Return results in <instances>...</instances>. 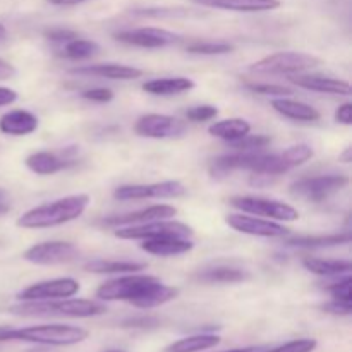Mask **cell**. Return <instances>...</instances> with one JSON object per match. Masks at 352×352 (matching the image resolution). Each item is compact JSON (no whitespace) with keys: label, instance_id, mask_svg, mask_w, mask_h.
Returning a JSON list of instances; mask_svg holds the SVG:
<instances>
[{"label":"cell","instance_id":"39","mask_svg":"<svg viewBox=\"0 0 352 352\" xmlns=\"http://www.w3.org/2000/svg\"><path fill=\"white\" fill-rule=\"evenodd\" d=\"M219 116V109L212 105H199L192 107L186 112V117L192 122H206V120H212Z\"/></svg>","mask_w":352,"mask_h":352},{"label":"cell","instance_id":"42","mask_svg":"<svg viewBox=\"0 0 352 352\" xmlns=\"http://www.w3.org/2000/svg\"><path fill=\"white\" fill-rule=\"evenodd\" d=\"M158 325L157 318H151V316H140V318H129L122 323V327L126 329H153Z\"/></svg>","mask_w":352,"mask_h":352},{"label":"cell","instance_id":"20","mask_svg":"<svg viewBox=\"0 0 352 352\" xmlns=\"http://www.w3.org/2000/svg\"><path fill=\"white\" fill-rule=\"evenodd\" d=\"M38 129V117L28 110H12L0 119V131L9 136H28Z\"/></svg>","mask_w":352,"mask_h":352},{"label":"cell","instance_id":"40","mask_svg":"<svg viewBox=\"0 0 352 352\" xmlns=\"http://www.w3.org/2000/svg\"><path fill=\"white\" fill-rule=\"evenodd\" d=\"M45 36H47L48 41L52 43H57V45H64L67 41H71L72 38L78 36V33L71 30H62V28H52V30L45 31Z\"/></svg>","mask_w":352,"mask_h":352},{"label":"cell","instance_id":"31","mask_svg":"<svg viewBox=\"0 0 352 352\" xmlns=\"http://www.w3.org/2000/svg\"><path fill=\"white\" fill-rule=\"evenodd\" d=\"M100 52V47L91 40H85V38H72L71 41L62 45V57L72 58V60H82V58H89Z\"/></svg>","mask_w":352,"mask_h":352},{"label":"cell","instance_id":"32","mask_svg":"<svg viewBox=\"0 0 352 352\" xmlns=\"http://www.w3.org/2000/svg\"><path fill=\"white\" fill-rule=\"evenodd\" d=\"M186 50L195 55H223L230 54L234 50L232 45L229 43H213V41H195L188 45Z\"/></svg>","mask_w":352,"mask_h":352},{"label":"cell","instance_id":"6","mask_svg":"<svg viewBox=\"0 0 352 352\" xmlns=\"http://www.w3.org/2000/svg\"><path fill=\"white\" fill-rule=\"evenodd\" d=\"M230 205L244 213H253L258 217H267L272 220H284L294 222L299 219V212L287 203L277 199L256 198V196H234L230 198Z\"/></svg>","mask_w":352,"mask_h":352},{"label":"cell","instance_id":"10","mask_svg":"<svg viewBox=\"0 0 352 352\" xmlns=\"http://www.w3.org/2000/svg\"><path fill=\"white\" fill-rule=\"evenodd\" d=\"M79 282L74 278H52L36 282L17 294L19 301H50V299H67L78 294Z\"/></svg>","mask_w":352,"mask_h":352},{"label":"cell","instance_id":"12","mask_svg":"<svg viewBox=\"0 0 352 352\" xmlns=\"http://www.w3.org/2000/svg\"><path fill=\"white\" fill-rule=\"evenodd\" d=\"M186 186L179 181L155 182V184H129L116 189L117 199H146V198H181L186 195Z\"/></svg>","mask_w":352,"mask_h":352},{"label":"cell","instance_id":"7","mask_svg":"<svg viewBox=\"0 0 352 352\" xmlns=\"http://www.w3.org/2000/svg\"><path fill=\"white\" fill-rule=\"evenodd\" d=\"M349 184V177L342 174H329L320 177L299 179L291 186V192L308 201H323Z\"/></svg>","mask_w":352,"mask_h":352},{"label":"cell","instance_id":"27","mask_svg":"<svg viewBox=\"0 0 352 352\" xmlns=\"http://www.w3.org/2000/svg\"><path fill=\"white\" fill-rule=\"evenodd\" d=\"M219 344L220 337L215 336V333H198V336L186 337V339L170 344L165 352H199L212 349V347L219 346Z\"/></svg>","mask_w":352,"mask_h":352},{"label":"cell","instance_id":"23","mask_svg":"<svg viewBox=\"0 0 352 352\" xmlns=\"http://www.w3.org/2000/svg\"><path fill=\"white\" fill-rule=\"evenodd\" d=\"M179 291L177 289L170 287V285H164L160 280L155 282L151 287H148L143 294L138 299H134L131 305L136 306V308L141 309H151L157 308V306L165 305V302L172 301V299L177 298Z\"/></svg>","mask_w":352,"mask_h":352},{"label":"cell","instance_id":"41","mask_svg":"<svg viewBox=\"0 0 352 352\" xmlns=\"http://www.w3.org/2000/svg\"><path fill=\"white\" fill-rule=\"evenodd\" d=\"M82 98L91 100V102L107 103L113 98V93L107 88H93V89H86V91L82 93Z\"/></svg>","mask_w":352,"mask_h":352},{"label":"cell","instance_id":"8","mask_svg":"<svg viewBox=\"0 0 352 352\" xmlns=\"http://www.w3.org/2000/svg\"><path fill=\"white\" fill-rule=\"evenodd\" d=\"M162 236H179V237H191L192 229L182 222L175 220H157V222L140 223V226H126L119 227L116 230V237L119 239H153V237Z\"/></svg>","mask_w":352,"mask_h":352},{"label":"cell","instance_id":"15","mask_svg":"<svg viewBox=\"0 0 352 352\" xmlns=\"http://www.w3.org/2000/svg\"><path fill=\"white\" fill-rule=\"evenodd\" d=\"M177 210L170 205H155L150 208L138 210V212L124 213V215L109 217L103 219L102 223L107 227H126V226H140V223L157 222V220H167L175 217Z\"/></svg>","mask_w":352,"mask_h":352},{"label":"cell","instance_id":"46","mask_svg":"<svg viewBox=\"0 0 352 352\" xmlns=\"http://www.w3.org/2000/svg\"><path fill=\"white\" fill-rule=\"evenodd\" d=\"M16 74V69H14L12 64H9L7 60L0 58V81H6V79H10Z\"/></svg>","mask_w":352,"mask_h":352},{"label":"cell","instance_id":"1","mask_svg":"<svg viewBox=\"0 0 352 352\" xmlns=\"http://www.w3.org/2000/svg\"><path fill=\"white\" fill-rule=\"evenodd\" d=\"M88 195H72L55 201L31 208L19 217L17 226L23 229H48L79 219L88 208Z\"/></svg>","mask_w":352,"mask_h":352},{"label":"cell","instance_id":"5","mask_svg":"<svg viewBox=\"0 0 352 352\" xmlns=\"http://www.w3.org/2000/svg\"><path fill=\"white\" fill-rule=\"evenodd\" d=\"M155 282H158V278L151 277V275H124V277L112 278V280L100 285L98 291H96V298L102 299V301L133 302L134 299L140 298L148 287H151Z\"/></svg>","mask_w":352,"mask_h":352},{"label":"cell","instance_id":"43","mask_svg":"<svg viewBox=\"0 0 352 352\" xmlns=\"http://www.w3.org/2000/svg\"><path fill=\"white\" fill-rule=\"evenodd\" d=\"M337 122L344 124V126H351L352 124V103H344L337 109L336 112Z\"/></svg>","mask_w":352,"mask_h":352},{"label":"cell","instance_id":"3","mask_svg":"<svg viewBox=\"0 0 352 352\" xmlns=\"http://www.w3.org/2000/svg\"><path fill=\"white\" fill-rule=\"evenodd\" d=\"M107 311L102 302L89 299H58V301H23L10 308L19 316H67V318H89Z\"/></svg>","mask_w":352,"mask_h":352},{"label":"cell","instance_id":"14","mask_svg":"<svg viewBox=\"0 0 352 352\" xmlns=\"http://www.w3.org/2000/svg\"><path fill=\"white\" fill-rule=\"evenodd\" d=\"M227 226L232 227L234 230L241 234H248V236H256V237H284L289 234V229L277 222H270V220L263 219H254V217L241 215H229L226 219Z\"/></svg>","mask_w":352,"mask_h":352},{"label":"cell","instance_id":"29","mask_svg":"<svg viewBox=\"0 0 352 352\" xmlns=\"http://www.w3.org/2000/svg\"><path fill=\"white\" fill-rule=\"evenodd\" d=\"M351 241L349 232L342 234H329V236H305V237H294V239L287 241L285 244L294 248H332V246H342Z\"/></svg>","mask_w":352,"mask_h":352},{"label":"cell","instance_id":"44","mask_svg":"<svg viewBox=\"0 0 352 352\" xmlns=\"http://www.w3.org/2000/svg\"><path fill=\"white\" fill-rule=\"evenodd\" d=\"M323 309L329 313H332V315H349V313L352 311V305H344V302L332 301V302H329V305L323 306Z\"/></svg>","mask_w":352,"mask_h":352},{"label":"cell","instance_id":"21","mask_svg":"<svg viewBox=\"0 0 352 352\" xmlns=\"http://www.w3.org/2000/svg\"><path fill=\"white\" fill-rule=\"evenodd\" d=\"M272 107H274L280 116L292 120H299V122H315V120L320 119V112L315 107L308 105V103L298 102V100L285 98V96L275 98L274 102H272Z\"/></svg>","mask_w":352,"mask_h":352},{"label":"cell","instance_id":"16","mask_svg":"<svg viewBox=\"0 0 352 352\" xmlns=\"http://www.w3.org/2000/svg\"><path fill=\"white\" fill-rule=\"evenodd\" d=\"M291 81L296 86L311 91L330 93V95H351V85L344 79L329 78L322 74H291Z\"/></svg>","mask_w":352,"mask_h":352},{"label":"cell","instance_id":"25","mask_svg":"<svg viewBox=\"0 0 352 352\" xmlns=\"http://www.w3.org/2000/svg\"><path fill=\"white\" fill-rule=\"evenodd\" d=\"M251 131V124L244 119H227L215 122L213 126L208 127V133L212 136L220 138V140L232 143V141L241 140V138L248 136Z\"/></svg>","mask_w":352,"mask_h":352},{"label":"cell","instance_id":"22","mask_svg":"<svg viewBox=\"0 0 352 352\" xmlns=\"http://www.w3.org/2000/svg\"><path fill=\"white\" fill-rule=\"evenodd\" d=\"M195 88V81L189 78H158L146 81L143 85V89L150 95L155 96H168V95H177V93L189 91Z\"/></svg>","mask_w":352,"mask_h":352},{"label":"cell","instance_id":"36","mask_svg":"<svg viewBox=\"0 0 352 352\" xmlns=\"http://www.w3.org/2000/svg\"><path fill=\"white\" fill-rule=\"evenodd\" d=\"M272 143V140L268 136H244L241 138V140L237 141H232V148H236L237 151H258L261 150V148H267L268 144Z\"/></svg>","mask_w":352,"mask_h":352},{"label":"cell","instance_id":"2","mask_svg":"<svg viewBox=\"0 0 352 352\" xmlns=\"http://www.w3.org/2000/svg\"><path fill=\"white\" fill-rule=\"evenodd\" d=\"M88 339V332L81 327L74 325H34L24 329H3L0 332V342L19 340V342L41 344V346L65 347L74 346Z\"/></svg>","mask_w":352,"mask_h":352},{"label":"cell","instance_id":"13","mask_svg":"<svg viewBox=\"0 0 352 352\" xmlns=\"http://www.w3.org/2000/svg\"><path fill=\"white\" fill-rule=\"evenodd\" d=\"M117 41L141 48H162L177 43L181 38L172 31L160 28H136V30H124L113 34Z\"/></svg>","mask_w":352,"mask_h":352},{"label":"cell","instance_id":"26","mask_svg":"<svg viewBox=\"0 0 352 352\" xmlns=\"http://www.w3.org/2000/svg\"><path fill=\"white\" fill-rule=\"evenodd\" d=\"M306 270L322 277H333V275L349 274L352 265L347 260H322V258H305L302 260Z\"/></svg>","mask_w":352,"mask_h":352},{"label":"cell","instance_id":"37","mask_svg":"<svg viewBox=\"0 0 352 352\" xmlns=\"http://www.w3.org/2000/svg\"><path fill=\"white\" fill-rule=\"evenodd\" d=\"M246 88L250 91L258 93V95H263V96H289L292 95V89L291 88H285V86H278V85H265V82H248Z\"/></svg>","mask_w":352,"mask_h":352},{"label":"cell","instance_id":"4","mask_svg":"<svg viewBox=\"0 0 352 352\" xmlns=\"http://www.w3.org/2000/svg\"><path fill=\"white\" fill-rule=\"evenodd\" d=\"M320 65V58L302 52H278L251 65L256 74H296Z\"/></svg>","mask_w":352,"mask_h":352},{"label":"cell","instance_id":"47","mask_svg":"<svg viewBox=\"0 0 352 352\" xmlns=\"http://www.w3.org/2000/svg\"><path fill=\"white\" fill-rule=\"evenodd\" d=\"M10 212V196L6 189L0 188V217Z\"/></svg>","mask_w":352,"mask_h":352},{"label":"cell","instance_id":"17","mask_svg":"<svg viewBox=\"0 0 352 352\" xmlns=\"http://www.w3.org/2000/svg\"><path fill=\"white\" fill-rule=\"evenodd\" d=\"M192 248L195 244L189 241V237L179 236L153 237V239H144L141 244V250L150 254H157V256H175V254L188 253Z\"/></svg>","mask_w":352,"mask_h":352},{"label":"cell","instance_id":"49","mask_svg":"<svg viewBox=\"0 0 352 352\" xmlns=\"http://www.w3.org/2000/svg\"><path fill=\"white\" fill-rule=\"evenodd\" d=\"M222 352H265V347H244V349H230Z\"/></svg>","mask_w":352,"mask_h":352},{"label":"cell","instance_id":"34","mask_svg":"<svg viewBox=\"0 0 352 352\" xmlns=\"http://www.w3.org/2000/svg\"><path fill=\"white\" fill-rule=\"evenodd\" d=\"M327 289H329V292L332 294L333 301L344 302V305H352V278L349 275H346L342 280L329 285Z\"/></svg>","mask_w":352,"mask_h":352},{"label":"cell","instance_id":"19","mask_svg":"<svg viewBox=\"0 0 352 352\" xmlns=\"http://www.w3.org/2000/svg\"><path fill=\"white\" fill-rule=\"evenodd\" d=\"M72 74L79 76H96V78L105 79H136L143 76V71L131 65L122 64H95L85 65V67L71 69Z\"/></svg>","mask_w":352,"mask_h":352},{"label":"cell","instance_id":"30","mask_svg":"<svg viewBox=\"0 0 352 352\" xmlns=\"http://www.w3.org/2000/svg\"><path fill=\"white\" fill-rule=\"evenodd\" d=\"M85 268L93 274H136L146 268L144 263H136V261H107L95 260L85 265Z\"/></svg>","mask_w":352,"mask_h":352},{"label":"cell","instance_id":"51","mask_svg":"<svg viewBox=\"0 0 352 352\" xmlns=\"http://www.w3.org/2000/svg\"><path fill=\"white\" fill-rule=\"evenodd\" d=\"M107 352H124V351H117V349H113V351H107Z\"/></svg>","mask_w":352,"mask_h":352},{"label":"cell","instance_id":"9","mask_svg":"<svg viewBox=\"0 0 352 352\" xmlns=\"http://www.w3.org/2000/svg\"><path fill=\"white\" fill-rule=\"evenodd\" d=\"M79 256V251L74 244L64 243V241H50V243H40L31 246L24 253V260L33 265H64L71 263Z\"/></svg>","mask_w":352,"mask_h":352},{"label":"cell","instance_id":"48","mask_svg":"<svg viewBox=\"0 0 352 352\" xmlns=\"http://www.w3.org/2000/svg\"><path fill=\"white\" fill-rule=\"evenodd\" d=\"M52 6H79V3L86 2V0H48Z\"/></svg>","mask_w":352,"mask_h":352},{"label":"cell","instance_id":"35","mask_svg":"<svg viewBox=\"0 0 352 352\" xmlns=\"http://www.w3.org/2000/svg\"><path fill=\"white\" fill-rule=\"evenodd\" d=\"M133 14L141 17H186L189 16L188 9H181V7H175V9H167V7H150V9H136L133 10Z\"/></svg>","mask_w":352,"mask_h":352},{"label":"cell","instance_id":"45","mask_svg":"<svg viewBox=\"0 0 352 352\" xmlns=\"http://www.w3.org/2000/svg\"><path fill=\"white\" fill-rule=\"evenodd\" d=\"M16 100H17V93L14 91V89L0 86V107L10 105V103H14Z\"/></svg>","mask_w":352,"mask_h":352},{"label":"cell","instance_id":"28","mask_svg":"<svg viewBox=\"0 0 352 352\" xmlns=\"http://www.w3.org/2000/svg\"><path fill=\"white\" fill-rule=\"evenodd\" d=\"M198 278L201 282H208V284H236V282L248 280L250 274L241 268L215 267L198 274Z\"/></svg>","mask_w":352,"mask_h":352},{"label":"cell","instance_id":"24","mask_svg":"<svg viewBox=\"0 0 352 352\" xmlns=\"http://www.w3.org/2000/svg\"><path fill=\"white\" fill-rule=\"evenodd\" d=\"M69 162L50 151H36L26 158V167L38 175H52L69 167Z\"/></svg>","mask_w":352,"mask_h":352},{"label":"cell","instance_id":"33","mask_svg":"<svg viewBox=\"0 0 352 352\" xmlns=\"http://www.w3.org/2000/svg\"><path fill=\"white\" fill-rule=\"evenodd\" d=\"M282 157L287 162L289 167L292 168L308 162L309 158L313 157V150L308 144H296V146H291L289 150H285L284 153H282Z\"/></svg>","mask_w":352,"mask_h":352},{"label":"cell","instance_id":"18","mask_svg":"<svg viewBox=\"0 0 352 352\" xmlns=\"http://www.w3.org/2000/svg\"><path fill=\"white\" fill-rule=\"evenodd\" d=\"M205 7L223 10H236V12H265L280 7V0H192Z\"/></svg>","mask_w":352,"mask_h":352},{"label":"cell","instance_id":"50","mask_svg":"<svg viewBox=\"0 0 352 352\" xmlns=\"http://www.w3.org/2000/svg\"><path fill=\"white\" fill-rule=\"evenodd\" d=\"M7 41V30L2 23H0V47Z\"/></svg>","mask_w":352,"mask_h":352},{"label":"cell","instance_id":"38","mask_svg":"<svg viewBox=\"0 0 352 352\" xmlns=\"http://www.w3.org/2000/svg\"><path fill=\"white\" fill-rule=\"evenodd\" d=\"M316 349V340L315 339H298L291 340V342L284 344V346L274 347L265 352H313Z\"/></svg>","mask_w":352,"mask_h":352},{"label":"cell","instance_id":"11","mask_svg":"<svg viewBox=\"0 0 352 352\" xmlns=\"http://www.w3.org/2000/svg\"><path fill=\"white\" fill-rule=\"evenodd\" d=\"M134 131L138 136L151 138V140L181 138L186 133V124L175 117L164 116V113H146L138 119Z\"/></svg>","mask_w":352,"mask_h":352}]
</instances>
